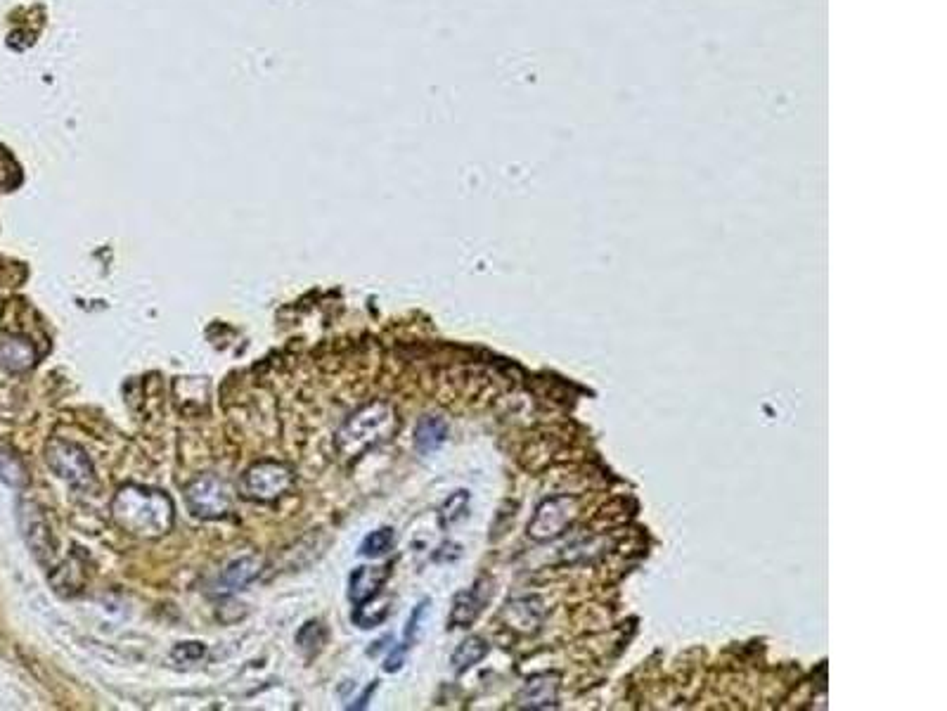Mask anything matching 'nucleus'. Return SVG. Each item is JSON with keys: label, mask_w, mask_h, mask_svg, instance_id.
Segmentation results:
<instances>
[{"label": "nucleus", "mask_w": 947, "mask_h": 711, "mask_svg": "<svg viewBox=\"0 0 947 711\" xmlns=\"http://www.w3.org/2000/svg\"><path fill=\"white\" fill-rule=\"evenodd\" d=\"M185 501L195 517L202 520H218L230 512L233 496H230L228 484L216 474H202L185 486Z\"/></svg>", "instance_id": "obj_5"}, {"label": "nucleus", "mask_w": 947, "mask_h": 711, "mask_svg": "<svg viewBox=\"0 0 947 711\" xmlns=\"http://www.w3.org/2000/svg\"><path fill=\"white\" fill-rule=\"evenodd\" d=\"M488 655V643L479 636H472L467 640H462L460 648L453 652L450 657V664H453L455 674H465L467 669H472L474 664H479L483 657Z\"/></svg>", "instance_id": "obj_15"}, {"label": "nucleus", "mask_w": 947, "mask_h": 711, "mask_svg": "<svg viewBox=\"0 0 947 711\" xmlns=\"http://www.w3.org/2000/svg\"><path fill=\"white\" fill-rule=\"evenodd\" d=\"M405 650H408V645H401V648H396L394 652H391L389 659H386V664H384V671L394 674V671L401 669L403 662H405Z\"/></svg>", "instance_id": "obj_22"}, {"label": "nucleus", "mask_w": 947, "mask_h": 711, "mask_svg": "<svg viewBox=\"0 0 947 711\" xmlns=\"http://www.w3.org/2000/svg\"><path fill=\"white\" fill-rule=\"evenodd\" d=\"M171 655H173V659H176V662L192 664V662H199V659L206 655V648L202 643H180V645H176V648H173Z\"/></svg>", "instance_id": "obj_21"}, {"label": "nucleus", "mask_w": 947, "mask_h": 711, "mask_svg": "<svg viewBox=\"0 0 947 711\" xmlns=\"http://www.w3.org/2000/svg\"><path fill=\"white\" fill-rule=\"evenodd\" d=\"M543 617H545L543 600L536 598V595L512 600V602H507V607H505L507 626L519 633H536Z\"/></svg>", "instance_id": "obj_10"}, {"label": "nucleus", "mask_w": 947, "mask_h": 711, "mask_svg": "<svg viewBox=\"0 0 947 711\" xmlns=\"http://www.w3.org/2000/svg\"><path fill=\"white\" fill-rule=\"evenodd\" d=\"M398 429V413L391 403L372 401L351 415L337 432V451L344 458H360L370 448L389 441Z\"/></svg>", "instance_id": "obj_2"}, {"label": "nucleus", "mask_w": 947, "mask_h": 711, "mask_svg": "<svg viewBox=\"0 0 947 711\" xmlns=\"http://www.w3.org/2000/svg\"><path fill=\"white\" fill-rule=\"evenodd\" d=\"M386 579H389V567H358L349 579V598L353 605H363L377 598Z\"/></svg>", "instance_id": "obj_12"}, {"label": "nucleus", "mask_w": 947, "mask_h": 711, "mask_svg": "<svg viewBox=\"0 0 947 711\" xmlns=\"http://www.w3.org/2000/svg\"><path fill=\"white\" fill-rule=\"evenodd\" d=\"M259 572H261V562L256 560V557H240V560L230 562V565L223 569V574L218 576L216 593L228 595V593L240 591V588L247 586L249 581H254L256 576H259Z\"/></svg>", "instance_id": "obj_13"}, {"label": "nucleus", "mask_w": 947, "mask_h": 711, "mask_svg": "<svg viewBox=\"0 0 947 711\" xmlns=\"http://www.w3.org/2000/svg\"><path fill=\"white\" fill-rule=\"evenodd\" d=\"M327 640V631L320 621H308L306 626H301V631L296 633V645L306 652V655H315L320 652L322 645Z\"/></svg>", "instance_id": "obj_19"}, {"label": "nucleus", "mask_w": 947, "mask_h": 711, "mask_svg": "<svg viewBox=\"0 0 947 711\" xmlns=\"http://www.w3.org/2000/svg\"><path fill=\"white\" fill-rule=\"evenodd\" d=\"M19 522H22V534L24 538H27L29 548L34 550V555L41 562H48L55 553V546H53V536H50L48 522H45L43 512L38 510V505L34 503L19 505Z\"/></svg>", "instance_id": "obj_7"}, {"label": "nucleus", "mask_w": 947, "mask_h": 711, "mask_svg": "<svg viewBox=\"0 0 947 711\" xmlns=\"http://www.w3.org/2000/svg\"><path fill=\"white\" fill-rule=\"evenodd\" d=\"M557 697H559V676L538 674V676H531L524 683L517 702H519V707H524V709H550L557 704Z\"/></svg>", "instance_id": "obj_9"}, {"label": "nucleus", "mask_w": 947, "mask_h": 711, "mask_svg": "<svg viewBox=\"0 0 947 711\" xmlns=\"http://www.w3.org/2000/svg\"><path fill=\"white\" fill-rule=\"evenodd\" d=\"M112 520L121 531L138 538H161L169 534L176 522V508L164 491L147 489V486L126 484L114 496Z\"/></svg>", "instance_id": "obj_1"}, {"label": "nucleus", "mask_w": 947, "mask_h": 711, "mask_svg": "<svg viewBox=\"0 0 947 711\" xmlns=\"http://www.w3.org/2000/svg\"><path fill=\"white\" fill-rule=\"evenodd\" d=\"M294 486L292 467L277 460H263L251 465L242 477V496L254 503H273L282 498Z\"/></svg>", "instance_id": "obj_4"}, {"label": "nucleus", "mask_w": 947, "mask_h": 711, "mask_svg": "<svg viewBox=\"0 0 947 711\" xmlns=\"http://www.w3.org/2000/svg\"><path fill=\"white\" fill-rule=\"evenodd\" d=\"M448 439V422L441 415H427L417 422L415 427V448L424 456L434 453L446 444Z\"/></svg>", "instance_id": "obj_14"}, {"label": "nucleus", "mask_w": 947, "mask_h": 711, "mask_svg": "<svg viewBox=\"0 0 947 711\" xmlns=\"http://www.w3.org/2000/svg\"><path fill=\"white\" fill-rule=\"evenodd\" d=\"M36 363V349L29 339L17 335L0 337V368L10 373H24Z\"/></svg>", "instance_id": "obj_11"}, {"label": "nucleus", "mask_w": 947, "mask_h": 711, "mask_svg": "<svg viewBox=\"0 0 947 711\" xmlns=\"http://www.w3.org/2000/svg\"><path fill=\"white\" fill-rule=\"evenodd\" d=\"M578 501L573 496H552L536 508V515L528 522V538L536 543L554 541L564 529L576 520Z\"/></svg>", "instance_id": "obj_6"}, {"label": "nucleus", "mask_w": 947, "mask_h": 711, "mask_svg": "<svg viewBox=\"0 0 947 711\" xmlns=\"http://www.w3.org/2000/svg\"><path fill=\"white\" fill-rule=\"evenodd\" d=\"M0 479L12 489H22L29 484V474L24 470L22 460L8 451H0Z\"/></svg>", "instance_id": "obj_18"}, {"label": "nucleus", "mask_w": 947, "mask_h": 711, "mask_svg": "<svg viewBox=\"0 0 947 711\" xmlns=\"http://www.w3.org/2000/svg\"><path fill=\"white\" fill-rule=\"evenodd\" d=\"M467 510H469V491H455L453 496H450L448 501L441 505V510H438V520H441V527L450 529L453 524L465 520Z\"/></svg>", "instance_id": "obj_17"}, {"label": "nucleus", "mask_w": 947, "mask_h": 711, "mask_svg": "<svg viewBox=\"0 0 947 711\" xmlns=\"http://www.w3.org/2000/svg\"><path fill=\"white\" fill-rule=\"evenodd\" d=\"M391 614V602L389 600H367L363 605H358V610L353 612V621L360 629H375V626L384 624L386 617Z\"/></svg>", "instance_id": "obj_16"}, {"label": "nucleus", "mask_w": 947, "mask_h": 711, "mask_svg": "<svg viewBox=\"0 0 947 711\" xmlns=\"http://www.w3.org/2000/svg\"><path fill=\"white\" fill-rule=\"evenodd\" d=\"M491 598V581L479 579L472 588L457 593L453 600V612H450V626L453 629H467L472 626Z\"/></svg>", "instance_id": "obj_8"}, {"label": "nucleus", "mask_w": 947, "mask_h": 711, "mask_svg": "<svg viewBox=\"0 0 947 711\" xmlns=\"http://www.w3.org/2000/svg\"><path fill=\"white\" fill-rule=\"evenodd\" d=\"M424 607H427V602H422L420 607H417L415 614H412V619L408 621V629H405V638L412 640V636H415V631H417V621H420L422 617V612H424Z\"/></svg>", "instance_id": "obj_23"}, {"label": "nucleus", "mask_w": 947, "mask_h": 711, "mask_svg": "<svg viewBox=\"0 0 947 711\" xmlns=\"http://www.w3.org/2000/svg\"><path fill=\"white\" fill-rule=\"evenodd\" d=\"M45 463L53 470L62 482L79 491L93 489L95 484V470L90 463L88 453L83 451L79 444L67 439H50L45 446Z\"/></svg>", "instance_id": "obj_3"}, {"label": "nucleus", "mask_w": 947, "mask_h": 711, "mask_svg": "<svg viewBox=\"0 0 947 711\" xmlns=\"http://www.w3.org/2000/svg\"><path fill=\"white\" fill-rule=\"evenodd\" d=\"M391 548H394V529L384 527V529L372 531L370 536H365L363 546H360V553H363L365 557H382L389 553Z\"/></svg>", "instance_id": "obj_20"}]
</instances>
